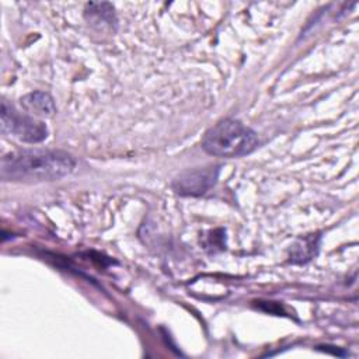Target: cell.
<instances>
[{
  "instance_id": "obj_1",
  "label": "cell",
  "mask_w": 359,
  "mask_h": 359,
  "mask_svg": "<svg viewBox=\"0 0 359 359\" xmlns=\"http://www.w3.org/2000/svg\"><path fill=\"white\" fill-rule=\"evenodd\" d=\"M74 160L63 151L24 150L1 160V177L17 181L57 180L72 172Z\"/></svg>"
},
{
  "instance_id": "obj_5",
  "label": "cell",
  "mask_w": 359,
  "mask_h": 359,
  "mask_svg": "<svg viewBox=\"0 0 359 359\" xmlns=\"http://www.w3.org/2000/svg\"><path fill=\"white\" fill-rule=\"evenodd\" d=\"M21 105L29 114L35 116H52L55 112V104L49 94L42 91L29 93L21 98Z\"/></svg>"
},
{
  "instance_id": "obj_3",
  "label": "cell",
  "mask_w": 359,
  "mask_h": 359,
  "mask_svg": "<svg viewBox=\"0 0 359 359\" xmlns=\"http://www.w3.org/2000/svg\"><path fill=\"white\" fill-rule=\"evenodd\" d=\"M1 130L3 133H10L20 140L31 143L43 140L48 133L46 126L42 122L17 112L6 101H3L1 105Z\"/></svg>"
},
{
  "instance_id": "obj_4",
  "label": "cell",
  "mask_w": 359,
  "mask_h": 359,
  "mask_svg": "<svg viewBox=\"0 0 359 359\" xmlns=\"http://www.w3.org/2000/svg\"><path fill=\"white\" fill-rule=\"evenodd\" d=\"M216 175V170L212 168L187 171L174 181V189L181 195H201L215 184Z\"/></svg>"
},
{
  "instance_id": "obj_2",
  "label": "cell",
  "mask_w": 359,
  "mask_h": 359,
  "mask_svg": "<svg viewBox=\"0 0 359 359\" xmlns=\"http://www.w3.org/2000/svg\"><path fill=\"white\" fill-rule=\"evenodd\" d=\"M258 144L254 130L238 121L224 119L212 126L202 139L206 153L217 157H240L251 153Z\"/></svg>"
}]
</instances>
